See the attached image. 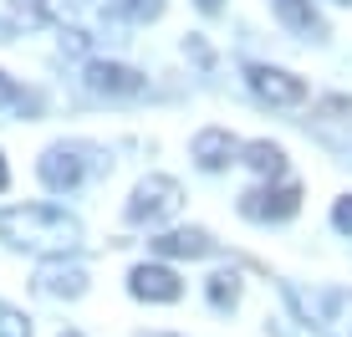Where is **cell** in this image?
Wrapping results in <instances>:
<instances>
[{"mask_svg":"<svg viewBox=\"0 0 352 337\" xmlns=\"http://www.w3.org/2000/svg\"><path fill=\"white\" fill-rule=\"evenodd\" d=\"M271 10L281 16V26L286 31H296V36H311V41H322V16H317V6L311 0H271Z\"/></svg>","mask_w":352,"mask_h":337,"instance_id":"12","label":"cell"},{"mask_svg":"<svg viewBox=\"0 0 352 337\" xmlns=\"http://www.w3.org/2000/svg\"><path fill=\"white\" fill-rule=\"evenodd\" d=\"M0 337H31V322L6 302H0Z\"/></svg>","mask_w":352,"mask_h":337,"instance_id":"17","label":"cell"},{"mask_svg":"<svg viewBox=\"0 0 352 337\" xmlns=\"http://www.w3.org/2000/svg\"><path fill=\"white\" fill-rule=\"evenodd\" d=\"M179 204H184L179 179L148 174L138 189H133V199H128V220L133 225H164V220H174V215H179Z\"/></svg>","mask_w":352,"mask_h":337,"instance_id":"3","label":"cell"},{"mask_svg":"<svg viewBox=\"0 0 352 337\" xmlns=\"http://www.w3.org/2000/svg\"><path fill=\"white\" fill-rule=\"evenodd\" d=\"M337 6H352V0H337Z\"/></svg>","mask_w":352,"mask_h":337,"instance_id":"22","label":"cell"},{"mask_svg":"<svg viewBox=\"0 0 352 337\" xmlns=\"http://www.w3.org/2000/svg\"><path fill=\"white\" fill-rule=\"evenodd\" d=\"M62 337H82V332H62Z\"/></svg>","mask_w":352,"mask_h":337,"instance_id":"21","label":"cell"},{"mask_svg":"<svg viewBox=\"0 0 352 337\" xmlns=\"http://www.w3.org/2000/svg\"><path fill=\"white\" fill-rule=\"evenodd\" d=\"M36 286H41L46 296H67V302H77L82 292H87V266H77V261L67 256H52L36 276Z\"/></svg>","mask_w":352,"mask_h":337,"instance_id":"9","label":"cell"},{"mask_svg":"<svg viewBox=\"0 0 352 337\" xmlns=\"http://www.w3.org/2000/svg\"><path fill=\"white\" fill-rule=\"evenodd\" d=\"M128 292L138 296V302H179V296H184V281L168 266H133Z\"/></svg>","mask_w":352,"mask_h":337,"instance_id":"8","label":"cell"},{"mask_svg":"<svg viewBox=\"0 0 352 337\" xmlns=\"http://www.w3.org/2000/svg\"><path fill=\"white\" fill-rule=\"evenodd\" d=\"M291 302H296V312L322 337H352V292H342V286H327V292H296V286H291Z\"/></svg>","mask_w":352,"mask_h":337,"instance_id":"2","label":"cell"},{"mask_svg":"<svg viewBox=\"0 0 352 337\" xmlns=\"http://www.w3.org/2000/svg\"><path fill=\"white\" fill-rule=\"evenodd\" d=\"M10 184V168H6V153H0V189Z\"/></svg>","mask_w":352,"mask_h":337,"instance_id":"19","label":"cell"},{"mask_svg":"<svg viewBox=\"0 0 352 337\" xmlns=\"http://www.w3.org/2000/svg\"><path fill=\"white\" fill-rule=\"evenodd\" d=\"M301 210V184H291V179H281V184H265V189H250V195H240V215L245 220H291V215Z\"/></svg>","mask_w":352,"mask_h":337,"instance_id":"5","label":"cell"},{"mask_svg":"<svg viewBox=\"0 0 352 337\" xmlns=\"http://www.w3.org/2000/svg\"><path fill=\"white\" fill-rule=\"evenodd\" d=\"M148 246L159 250V256H179V261H199V256H210V250H214V240L204 235V230H194V225H189V230H164V235H153Z\"/></svg>","mask_w":352,"mask_h":337,"instance_id":"10","label":"cell"},{"mask_svg":"<svg viewBox=\"0 0 352 337\" xmlns=\"http://www.w3.org/2000/svg\"><path fill=\"white\" fill-rule=\"evenodd\" d=\"M199 6H210V10H214V6H220V0H199Z\"/></svg>","mask_w":352,"mask_h":337,"instance_id":"20","label":"cell"},{"mask_svg":"<svg viewBox=\"0 0 352 337\" xmlns=\"http://www.w3.org/2000/svg\"><path fill=\"white\" fill-rule=\"evenodd\" d=\"M0 36H6V26H0Z\"/></svg>","mask_w":352,"mask_h":337,"instance_id":"23","label":"cell"},{"mask_svg":"<svg viewBox=\"0 0 352 337\" xmlns=\"http://www.w3.org/2000/svg\"><path fill=\"white\" fill-rule=\"evenodd\" d=\"M0 240L36 256H67L82 246V225L56 204H16V210H0Z\"/></svg>","mask_w":352,"mask_h":337,"instance_id":"1","label":"cell"},{"mask_svg":"<svg viewBox=\"0 0 352 337\" xmlns=\"http://www.w3.org/2000/svg\"><path fill=\"white\" fill-rule=\"evenodd\" d=\"M240 153H245V164L256 168L261 179H286V153H281V143H240Z\"/></svg>","mask_w":352,"mask_h":337,"instance_id":"13","label":"cell"},{"mask_svg":"<svg viewBox=\"0 0 352 337\" xmlns=\"http://www.w3.org/2000/svg\"><path fill=\"white\" fill-rule=\"evenodd\" d=\"M235 153H240V143L230 138L225 128H204V133H194V164H199V168H225Z\"/></svg>","mask_w":352,"mask_h":337,"instance_id":"11","label":"cell"},{"mask_svg":"<svg viewBox=\"0 0 352 337\" xmlns=\"http://www.w3.org/2000/svg\"><path fill=\"white\" fill-rule=\"evenodd\" d=\"M245 82H250V92H256L261 102H271V107H296V102H307V82L291 77V72H281V67L250 62V67H245Z\"/></svg>","mask_w":352,"mask_h":337,"instance_id":"4","label":"cell"},{"mask_svg":"<svg viewBox=\"0 0 352 337\" xmlns=\"http://www.w3.org/2000/svg\"><path fill=\"white\" fill-rule=\"evenodd\" d=\"M204 292H210V307L235 312V307H240V271H214Z\"/></svg>","mask_w":352,"mask_h":337,"instance_id":"14","label":"cell"},{"mask_svg":"<svg viewBox=\"0 0 352 337\" xmlns=\"http://www.w3.org/2000/svg\"><path fill=\"white\" fill-rule=\"evenodd\" d=\"M6 107H16V113H36V107H41V102H36L31 92H21L16 82H10L6 72H0V113H6Z\"/></svg>","mask_w":352,"mask_h":337,"instance_id":"16","label":"cell"},{"mask_svg":"<svg viewBox=\"0 0 352 337\" xmlns=\"http://www.w3.org/2000/svg\"><path fill=\"white\" fill-rule=\"evenodd\" d=\"M82 82H87V92H97V98H143V72H133L123 62H87V72H82Z\"/></svg>","mask_w":352,"mask_h":337,"instance_id":"6","label":"cell"},{"mask_svg":"<svg viewBox=\"0 0 352 337\" xmlns=\"http://www.w3.org/2000/svg\"><path fill=\"white\" fill-rule=\"evenodd\" d=\"M107 10L123 21H153L164 10V0H107Z\"/></svg>","mask_w":352,"mask_h":337,"instance_id":"15","label":"cell"},{"mask_svg":"<svg viewBox=\"0 0 352 337\" xmlns=\"http://www.w3.org/2000/svg\"><path fill=\"white\" fill-rule=\"evenodd\" d=\"M332 225H337L342 235H352V195H342V199L332 204Z\"/></svg>","mask_w":352,"mask_h":337,"instance_id":"18","label":"cell"},{"mask_svg":"<svg viewBox=\"0 0 352 337\" xmlns=\"http://www.w3.org/2000/svg\"><path fill=\"white\" fill-rule=\"evenodd\" d=\"M36 174H41L46 189H77L82 174H87V164H82V149H67V143H52V149L41 153V164H36Z\"/></svg>","mask_w":352,"mask_h":337,"instance_id":"7","label":"cell"}]
</instances>
